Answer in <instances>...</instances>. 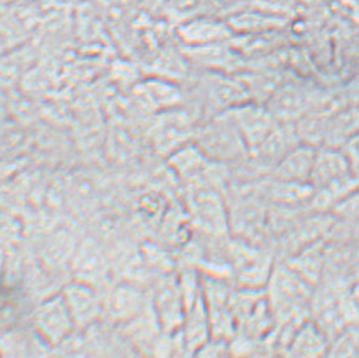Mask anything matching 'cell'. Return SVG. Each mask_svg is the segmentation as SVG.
Here are the masks:
<instances>
[{
    "instance_id": "12",
    "label": "cell",
    "mask_w": 359,
    "mask_h": 358,
    "mask_svg": "<svg viewBox=\"0 0 359 358\" xmlns=\"http://www.w3.org/2000/svg\"><path fill=\"white\" fill-rule=\"evenodd\" d=\"M142 94L144 102L152 108L160 109L162 112L176 108L182 100L181 89L173 80L168 79H148L142 86Z\"/></svg>"
},
{
    "instance_id": "5",
    "label": "cell",
    "mask_w": 359,
    "mask_h": 358,
    "mask_svg": "<svg viewBox=\"0 0 359 358\" xmlns=\"http://www.w3.org/2000/svg\"><path fill=\"white\" fill-rule=\"evenodd\" d=\"M179 334L185 348V353L193 356H195L200 347L212 337L208 310L203 294L185 309V317L182 326L180 328Z\"/></svg>"
},
{
    "instance_id": "9",
    "label": "cell",
    "mask_w": 359,
    "mask_h": 358,
    "mask_svg": "<svg viewBox=\"0 0 359 358\" xmlns=\"http://www.w3.org/2000/svg\"><path fill=\"white\" fill-rule=\"evenodd\" d=\"M210 160L195 142H187L168 154V165L181 179L194 181L204 176L212 166Z\"/></svg>"
},
{
    "instance_id": "16",
    "label": "cell",
    "mask_w": 359,
    "mask_h": 358,
    "mask_svg": "<svg viewBox=\"0 0 359 358\" xmlns=\"http://www.w3.org/2000/svg\"><path fill=\"white\" fill-rule=\"evenodd\" d=\"M348 154L353 160L359 164V138H354L348 146Z\"/></svg>"
},
{
    "instance_id": "15",
    "label": "cell",
    "mask_w": 359,
    "mask_h": 358,
    "mask_svg": "<svg viewBox=\"0 0 359 358\" xmlns=\"http://www.w3.org/2000/svg\"><path fill=\"white\" fill-rule=\"evenodd\" d=\"M228 354H231L229 340L212 337L208 339L205 343L200 347L199 351L195 353V356L200 357H223Z\"/></svg>"
},
{
    "instance_id": "6",
    "label": "cell",
    "mask_w": 359,
    "mask_h": 358,
    "mask_svg": "<svg viewBox=\"0 0 359 358\" xmlns=\"http://www.w3.org/2000/svg\"><path fill=\"white\" fill-rule=\"evenodd\" d=\"M297 145H300V138L295 126L283 123V126H276L259 146L250 151V154H253L259 165L273 168Z\"/></svg>"
},
{
    "instance_id": "4",
    "label": "cell",
    "mask_w": 359,
    "mask_h": 358,
    "mask_svg": "<svg viewBox=\"0 0 359 358\" xmlns=\"http://www.w3.org/2000/svg\"><path fill=\"white\" fill-rule=\"evenodd\" d=\"M223 113L234 123L250 152L259 146L277 126V121L269 109L253 104L242 102Z\"/></svg>"
},
{
    "instance_id": "14",
    "label": "cell",
    "mask_w": 359,
    "mask_h": 358,
    "mask_svg": "<svg viewBox=\"0 0 359 358\" xmlns=\"http://www.w3.org/2000/svg\"><path fill=\"white\" fill-rule=\"evenodd\" d=\"M302 328V326H300ZM323 339L314 326H304L290 342V353L296 356H314L323 350Z\"/></svg>"
},
{
    "instance_id": "13",
    "label": "cell",
    "mask_w": 359,
    "mask_h": 358,
    "mask_svg": "<svg viewBox=\"0 0 359 358\" xmlns=\"http://www.w3.org/2000/svg\"><path fill=\"white\" fill-rule=\"evenodd\" d=\"M346 173V162L339 154L332 151L316 154L310 184L318 187H325L340 181Z\"/></svg>"
},
{
    "instance_id": "11",
    "label": "cell",
    "mask_w": 359,
    "mask_h": 358,
    "mask_svg": "<svg viewBox=\"0 0 359 358\" xmlns=\"http://www.w3.org/2000/svg\"><path fill=\"white\" fill-rule=\"evenodd\" d=\"M310 95L304 89L296 86H286L275 93L269 99L267 109L276 121L290 123L295 118L306 114L310 107Z\"/></svg>"
},
{
    "instance_id": "7",
    "label": "cell",
    "mask_w": 359,
    "mask_h": 358,
    "mask_svg": "<svg viewBox=\"0 0 359 358\" xmlns=\"http://www.w3.org/2000/svg\"><path fill=\"white\" fill-rule=\"evenodd\" d=\"M315 157L316 152L311 146L297 145L272 168L273 176L275 179L283 181L309 184L314 167Z\"/></svg>"
},
{
    "instance_id": "1",
    "label": "cell",
    "mask_w": 359,
    "mask_h": 358,
    "mask_svg": "<svg viewBox=\"0 0 359 358\" xmlns=\"http://www.w3.org/2000/svg\"><path fill=\"white\" fill-rule=\"evenodd\" d=\"M195 143L219 164L241 159L248 151L237 127L225 113L212 115L195 132Z\"/></svg>"
},
{
    "instance_id": "3",
    "label": "cell",
    "mask_w": 359,
    "mask_h": 358,
    "mask_svg": "<svg viewBox=\"0 0 359 358\" xmlns=\"http://www.w3.org/2000/svg\"><path fill=\"white\" fill-rule=\"evenodd\" d=\"M200 94L212 115L245 102L247 90L242 84L215 70H208L200 80Z\"/></svg>"
},
{
    "instance_id": "10",
    "label": "cell",
    "mask_w": 359,
    "mask_h": 358,
    "mask_svg": "<svg viewBox=\"0 0 359 358\" xmlns=\"http://www.w3.org/2000/svg\"><path fill=\"white\" fill-rule=\"evenodd\" d=\"M191 119L176 108L165 110V117L158 121L154 128V137L158 147L171 154L176 148L187 143L191 133Z\"/></svg>"
},
{
    "instance_id": "8",
    "label": "cell",
    "mask_w": 359,
    "mask_h": 358,
    "mask_svg": "<svg viewBox=\"0 0 359 358\" xmlns=\"http://www.w3.org/2000/svg\"><path fill=\"white\" fill-rule=\"evenodd\" d=\"M229 34V28L225 25L204 17L190 18L179 28V37L187 47L223 44Z\"/></svg>"
},
{
    "instance_id": "2",
    "label": "cell",
    "mask_w": 359,
    "mask_h": 358,
    "mask_svg": "<svg viewBox=\"0 0 359 358\" xmlns=\"http://www.w3.org/2000/svg\"><path fill=\"white\" fill-rule=\"evenodd\" d=\"M151 303L162 332L167 334L179 332L185 317V300L177 274H166L161 279L154 288Z\"/></svg>"
}]
</instances>
